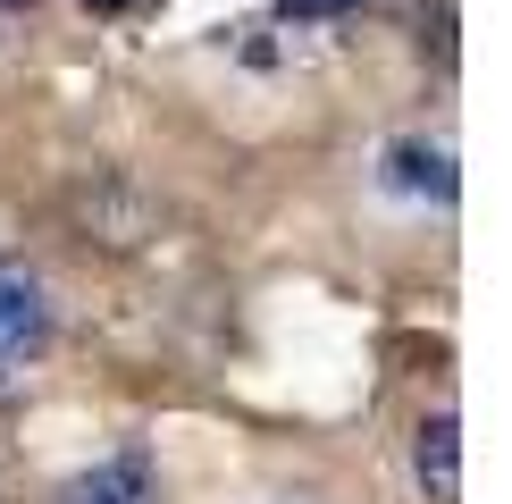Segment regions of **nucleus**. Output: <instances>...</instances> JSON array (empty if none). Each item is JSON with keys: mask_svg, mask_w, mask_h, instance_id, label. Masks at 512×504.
Returning <instances> with one entry per match:
<instances>
[{"mask_svg": "<svg viewBox=\"0 0 512 504\" xmlns=\"http://www.w3.org/2000/svg\"><path fill=\"white\" fill-rule=\"evenodd\" d=\"M412 479H420L429 504H454L462 496V420H454V404H437L412 429Z\"/></svg>", "mask_w": 512, "mask_h": 504, "instance_id": "nucleus-4", "label": "nucleus"}, {"mask_svg": "<svg viewBox=\"0 0 512 504\" xmlns=\"http://www.w3.org/2000/svg\"><path fill=\"white\" fill-rule=\"evenodd\" d=\"M93 17H126V9H143V0H84Z\"/></svg>", "mask_w": 512, "mask_h": 504, "instance_id": "nucleus-6", "label": "nucleus"}, {"mask_svg": "<svg viewBox=\"0 0 512 504\" xmlns=\"http://www.w3.org/2000/svg\"><path fill=\"white\" fill-rule=\"evenodd\" d=\"M59 504H160V471L143 446H118L110 462H93V471H76Z\"/></svg>", "mask_w": 512, "mask_h": 504, "instance_id": "nucleus-3", "label": "nucleus"}, {"mask_svg": "<svg viewBox=\"0 0 512 504\" xmlns=\"http://www.w3.org/2000/svg\"><path fill=\"white\" fill-rule=\"evenodd\" d=\"M378 194H395V202H412V210H454V194H462L454 135H429V126L395 135L387 152H378Z\"/></svg>", "mask_w": 512, "mask_h": 504, "instance_id": "nucleus-1", "label": "nucleus"}, {"mask_svg": "<svg viewBox=\"0 0 512 504\" xmlns=\"http://www.w3.org/2000/svg\"><path fill=\"white\" fill-rule=\"evenodd\" d=\"M42 345H51V286H42L34 261L0 252V378L42 362Z\"/></svg>", "mask_w": 512, "mask_h": 504, "instance_id": "nucleus-2", "label": "nucleus"}, {"mask_svg": "<svg viewBox=\"0 0 512 504\" xmlns=\"http://www.w3.org/2000/svg\"><path fill=\"white\" fill-rule=\"evenodd\" d=\"M361 0H277V17L286 26H328V17H353Z\"/></svg>", "mask_w": 512, "mask_h": 504, "instance_id": "nucleus-5", "label": "nucleus"}, {"mask_svg": "<svg viewBox=\"0 0 512 504\" xmlns=\"http://www.w3.org/2000/svg\"><path fill=\"white\" fill-rule=\"evenodd\" d=\"M17 9H34V0H0V17H17Z\"/></svg>", "mask_w": 512, "mask_h": 504, "instance_id": "nucleus-7", "label": "nucleus"}]
</instances>
